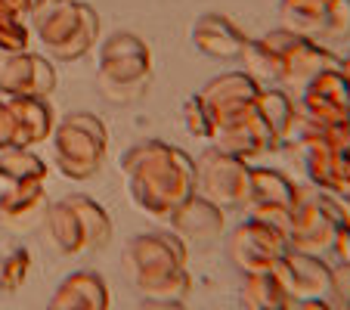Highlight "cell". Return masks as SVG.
<instances>
[{
    "label": "cell",
    "mask_w": 350,
    "mask_h": 310,
    "mask_svg": "<svg viewBox=\"0 0 350 310\" xmlns=\"http://www.w3.org/2000/svg\"><path fill=\"white\" fill-rule=\"evenodd\" d=\"M131 198L143 214L165 220L196 196V159L165 140H143L121 159Z\"/></svg>",
    "instance_id": "1"
},
{
    "label": "cell",
    "mask_w": 350,
    "mask_h": 310,
    "mask_svg": "<svg viewBox=\"0 0 350 310\" xmlns=\"http://www.w3.org/2000/svg\"><path fill=\"white\" fill-rule=\"evenodd\" d=\"M124 267L139 298L186 301L192 292V276L186 270V242L174 230L133 236L124 251Z\"/></svg>",
    "instance_id": "2"
},
{
    "label": "cell",
    "mask_w": 350,
    "mask_h": 310,
    "mask_svg": "<svg viewBox=\"0 0 350 310\" xmlns=\"http://www.w3.org/2000/svg\"><path fill=\"white\" fill-rule=\"evenodd\" d=\"M31 31L44 44L50 60L72 62L93 50L99 38V16L78 0H50L31 13Z\"/></svg>",
    "instance_id": "3"
},
{
    "label": "cell",
    "mask_w": 350,
    "mask_h": 310,
    "mask_svg": "<svg viewBox=\"0 0 350 310\" xmlns=\"http://www.w3.org/2000/svg\"><path fill=\"white\" fill-rule=\"evenodd\" d=\"M347 224L344 202L317 186H297V202L291 208L288 245L291 251H304L313 257L335 255L338 233Z\"/></svg>",
    "instance_id": "4"
},
{
    "label": "cell",
    "mask_w": 350,
    "mask_h": 310,
    "mask_svg": "<svg viewBox=\"0 0 350 310\" xmlns=\"http://www.w3.org/2000/svg\"><path fill=\"white\" fill-rule=\"evenodd\" d=\"M109 152V131L93 112H75L53 131V162L68 180H90L99 174Z\"/></svg>",
    "instance_id": "5"
},
{
    "label": "cell",
    "mask_w": 350,
    "mask_h": 310,
    "mask_svg": "<svg viewBox=\"0 0 350 310\" xmlns=\"http://www.w3.org/2000/svg\"><path fill=\"white\" fill-rule=\"evenodd\" d=\"M99 84L115 99H133L152 78V50L139 34L112 31L99 47Z\"/></svg>",
    "instance_id": "6"
},
{
    "label": "cell",
    "mask_w": 350,
    "mask_h": 310,
    "mask_svg": "<svg viewBox=\"0 0 350 310\" xmlns=\"http://www.w3.org/2000/svg\"><path fill=\"white\" fill-rule=\"evenodd\" d=\"M196 192L220 211H245L252 202V165L220 149L202 152L196 159Z\"/></svg>",
    "instance_id": "7"
},
{
    "label": "cell",
    "mask_w": 350,
    "mask_h": 310,
    "mask_svg": "<svg viewBox=\"0 0 350 310\" xmlns=\"http://www.w3.org/2000/svg\"><path fill=\"white\" fill-rule=\"evenodd\" d=\"M226 248H230L232 264H236L245 276H252V273L276 270L279 261L291 251V245L282 230H276V227H270V224H260V220H254V218H245L242 224L230 233Z\"/></svg>",
    "instance_id": "8"
},
{
    "label": "cell",
    "mask_w": 350,
    "mask_h": 310,
    "mask_svg": "<svg viewBox=\"0 0 350 310\" xmlns=\"http://www.w3.org/2000/svg\"><path fill=\"white\" fill-rule=\"evenodd\" d=\"M264 40L282 56V84H291L297 90H304L319 72L341 66V56L325 50L319 40L301 38L295 31H285L282 25L276 31H267Z\"/></svg>",
    "instance_id": "9"
},
{
    "label": "cell",
    "mask_w": 350,
    "mask_h": 310,
    "mask_svg": "<svg viewBox=\"0 0 350 310\" xmlns=\"http://www.w3.org/2000/svg\"><path fill=\"white\" fill-rule=\"evenodd\" d=\"M297 115H304L323 131L341 127L350 121V81L341 72V66L319 72L310 84L301 90Z\"/></svg>",
    "instance_id": "10"
},
{
    "label": "cell",
    "mask_w": 350,
    "mask_h": 310,
    "mask_svg": "<svg viewBox=\"0 0 350 310\" xmlns=\"http://www.w3.org/2000/svg\"><path fill=\"white\" fill-rule=\"evenodd\" d=\"M214 149L230 152L236 159H258V155H270L273 149H279V137L264 125V118L258 115V109L248 106L242 112H232L226 118H220L214 125Z\"/></svg>",
    "instance_id": "11"
},
{
    "label": "cell",
    "mask_w": 350,
    "mask_h": 310,
    "mask_svg": "<svg viewBox=\"0 0 350 310\" xmlns=\"http://www.w3.org/2000/svg\"><path fill=\"white\" fill-rule=\"evenodd\" d=\"M56 90V68L50 56L16 50V53H0V93L7 99L13 96H38L50 99Z\"/></svg>",
    "instance_id": "12"
},
{
    "label": "cell",
    "mask_w": 350,
    "mask_h": 310,
    "mask_svg": "<svg viewBox=\"0 0 350 310\" xmlns=\"http://www.w3.org/2000/svg\"><path fill=\"white\" fill-rule=\"evenodd\" d=\"M276 276L288 289L291 301H332V264L325 257L288 251L279 261Z\"/></svg>",
    "instance_id": "13"
},
{
    "label": "cell",
    "mask_w": 350,
    "mask_h": 310,
    "mask_svg": "<svg viewBox=\"0 0 350 310\" xmlns=\"http://www.w3.org/2000/svg\"><path fill=\"white\" fill-rule=\"evenodd\" d=\"M189 40L202 56L208 60H242L245 47H248V34L236 25L232 19L220 13H205L198 16L196 25L189 31Z\"/></svg>",
    "instance_id": "14"
},
{
    "label": "cell",
    "mask_w": 350,
    "mask_h": 310,
    "mask_svg": "<svg viewBox=\"0 0 350 310\" xmlns=\"http://www.w3.org/2000/svg\"><path fill=\"white\" fill-rule=\"evenodd\" d=\"M44 233H46L50 248H53L59 257H78V255H87V251H90V239H87L84 220H81L72 196L59 198V202H53L46 208Z\"/></svg>",
    "instance_id": "15"
},
{
    "label": "cell",
    "mask_w": 350,
    "mask_h": 310,
    "mask_svg": "<svg viewBox=\"0 0 350 310\" xmlns=\"http://www.w3.org/2000/svg\"><path fill=\"white\" fill-rule=\"evenodd\" d=\"M258 93H260V84L252 78V75L224 72V75H217L214 81H208V84L198 90V96L205 99V106L211 109V115H214V125H217V121L226 118V115L242 112V109L254 106Z\"/></svg>",
    "instance_id": "16"
},
{
    "label": "cell",
    "mask_w": 350,
    "mask_h": 310,
    "mask_svg": "<svg viewBox=\"0 0 350 310\" xmlns=\"http://www.w3.org/2000/svg\"><path fill=\"white\" fill-rule=\"evenodd\" d=\"M46 208H50V196H46L44 180L10 183L0 192V224L10 230H28L31 224L44 220Z\"/></svg>",
    "instance_id": "17"
},
{
    "label": "cell",
    "mask_w": 350,
    "mask_h": 310,
    "mask_svg": "<svg viewBox=\"0 0 350 310\" xmlns=\"http://www.w3.org/2000/svg\"><path fill=\"white\" fill-rule=\"evenodd\" d=\"M46 310H109V285L93 270H75L56 285Z\"/></svg>",
    "instance_id": "18"
},
{
    "label": "cell",
    "mask_w": 350,
    "mask_h": 310,
    "mask_svg": "<svg viewBox=\"0 0 350 310\" xmlns=\"http://www.w3.org/2000/svg\"><path fill=\"white\" fill-rule=\"evenodd\" d=\"M224 214L217 205H211L208 198L189 196L177 211L167 218V230H174L180 239H196V242H211V239L224 236Z\"/></svg>",
    "instance_id": "19"
},
{
    "label": "cell",
    "mask_w": 350,
    "mask_h": 310,
    "mask_svg": "<svg viewBox=\"0 0 350 310\" xmlns=\"http://www.w3.org/2000/svg\"><path fill=\"white\" fill-rule=\"evenodd\" d=\"M295 152H297V162H301L304 177L310 180V186H317L323 192H335L338 171H341V152L325 140V133L297 143Z\"/></svg>",
    "instance_id": "20"
},
{
    "label": "cell",
    "mask_w": 350,
    "mask_h": 310,
    "mask_svg": "<svg viewBox=\"0 0 350 310\" xmlns=\"http://www.w3.org/2000/svg\"><path fill=\"white\" fill-rule=\"evenodd\" d=\"M16 118V131H19V149H34L38 143L53 137L56 121H53V109L50 99H38V96H13L7 99Z\"/></svg>",
    "instance_id": "21"
},
{
    "label": "cell",
    "mask_w": 350,
    "mask_h": 310,
    "mask_svg": "<svg viewBox=\"0 0 350 310\" xmlns=\"http://www.w3.org/2000/svg\"><path fill=\"white\" fill-rule=\"evenodd\" d=\"M279 19L285 31L319 40L329 31V0H282Z\"/></svg>",
    "instance_id": "22"
},
{
    "label": "cell",
    "mask_w": 350,
    "mask_h": 310,
    "mask_svg": "<svg viewBox=\"0 0 350 310\" xmlns=\"http://www.w3.org/2000/svg\"><path fill=\"white\" fill-rule=\"evenodd\" d=\"M297 202V183L273 168H252V202L248 205H273L291 211Z\"/></svg>",
    "instance_id": "23"
},
{
    "label": "cell",
    "mask_w": 350,
    "mask_h": 310,
    "mask_svg": "<svg viewBox=\"0 0 350 310\" xmlns=\"http://www.w3.org/2000/svg\"><path fill=\"white\" fill-rule=\"evenodd\" d=\"M242 304L245 310H288L295 301H291L288 289L282 285V279L276 276V270H270L245 276Z\"/></svg>",
    "instance_id": "24"
},
{
    "label": "cell",
    "mask_w": 350,
    "mask_h": 310,
    "mask_svg": "<svg viewBox=\"0 0 350 310\" xmlns=\"http://www.w3.org/2000/svg\"><path fill=\"white\" fill-rule=\"evenodd\" d=\"M254 109H258V115L264 118V125L279 137V143H282L285 131H288V125L297 115L295 99L285 90H279V87H260L258 99H254Z\"/></svg>",
    "instance_id": "25"
},
{
    "label": "cell",
    "mask_w": 350,
    "mask_h": 310,
    "mask_svg": "<svg viewBox=\"0 0 350 310\" xmlns=\"http://www.w3.org/2000/svg\"><path fill=\"white\" fill-rule=\"evenodd\" d=\"M242 62H245V75H252L260 87L282 84V56H279L264 38L248 40V47H245V53H242Z\"/></svg>",
    "instance_id": "26"
},
{
    "label": "cell",
    "mask_w": 350,
    "mask_h": 310,
    "mask_svg": "<svg viewBox=\"0 0 350 310\" xmlns=\"http://www.w3.org/2000/svg\"><path fill=\"white\" fill-rule=\"evenodd\" d=\"M0 180L7 183H31L46 180V162L31 149H3L0 152Z\"/></svg>",
    "instance_id": "27"
},
{
    "label": "cell",
    "mask_w": 350,
    "mask_h": 310,
    "mask_svg": "<svg viewBox=\"0 0 350 310\" xmlns=\"http://www.w3.org/2000/svg\"><path fill=\"white\" fill-rule=\"evenodd\" d=\"M72 202H75V208H78L81 220H84L87 239H90V251L106 248L109 239H112V218H109V211L99 202H93L90 196H81V192H75Z\"/></svg>",
    "instance_id": "28"
},
{
    "label": "cell",
    "mask_w": 350,
    "mask_h": 310,
    "mask_svg": "<svg viewBox=\"0 0 350 310\" xmlns=\"http://www.w3.org/2000/svg\"><path fill=\"white\" fill-rule=\"evenodd\" d=\"M28 273H31V251L25 245H13L0 255V292H19L28 283Z\"/></svg>",
    "instance_id": "29"
},
{
    "label": "cell",
    "mask_w": 350,
    "mask_h": 310,
    "mask_svg": "<svg viewBox=\"0 0 350 310\" xmlns=\"http://www.w3.org/2000/svg\"><path fill=\"white\" fill-rule=\"evenodd\" d=\"M16 50H28L25 19L0 10V53H16Z\"/></svg>",
    "instance_id": "30"
},
{
    "label": "cell",
    "mask_w": 350,
    "mask_h": 310,
    "mask_svg": "<svg viewBox=\"0 0 350 310\" xmlns=\"http://www.w3.org/2000/svg\"><path fill=\"white\" fill-rule=\"evenodd\" d=\"M183 121H186V127H189L192 137H202V140H211L214 137V115H211V109L205 106V99L198 96V93L186 99Z\"/></svg>",
    "instance_id": "31"
},
{
    "label": "cell",
    "mask_w": 350,
    "mask_h": 310,
    "mask_svg": "<svg viewBox=\"0 0 350 310\" xmlns=\"http://www.w3.org/2000/svg\"><path fill=\"white\" fill-rule=\"evenodd\" d=\"M350 38V0H329V31L325 40Z\"/></svg>",
    "instance_id": "32"
},
{
    "label": "cell",
    "mask_w": 350,
    "mask_h": 310,
    "mask_svg": "<svg viewBox=\"0 0 350 310\" xmlns=\"http://www.w3.org/2000/svg\"><path fill=\"white\" fill-rule=\"evenodd\" d=\"M3 149H19V131L7 99H0V152Z\"/></svg>",
    "instance_id": "33"
},
{
    "label": "cell",
    "mask_w": 350,
    "mask_h": 310,
    "mask_svg": "<svg viewBox=\"0 0 350 310\" xmlns=\"http://www.w3.org/2000/svg\"><path fill=\"white\" fill-rule=\"evenodd\" d=\"M332 301L350 304V264H338L332 267Z\"/></svg>",
    "instance_id": "34"
},
{
    "label": "cell",
    "mask_w": 350,
    "mask_h": 310,
    "mask_svg": "<svg viewBox=\"0 0 350 310\" xmlns=\"http://www.w3.org/2000/svg\"><path fill=\"white\" fill-rule=\"evenodd\" d=\"M332 196H338L341 202H350V159H344V155H341V171H338V183Z\"/></svg>",
    "instance_id": "35"
},
{
    "label": "cell",
    "mask_w": 350,
    "mask_h": 310,
    "mask_svg": "<svg viewBox=\"0 0 350 310\" xmlns=\"http://www.w3.org/2000/svg\"><path fill=\"white\" fill-rule=\"evenodd\" d=\"M335 255L341 257V264H350V224H344V230L338 233V242H335Z\"/></svg>",
    "instance_id": "36"
},
{
    "label": "cell",
    "mask_w": 350,
    "mask_h": 310,
    "mask_svg": "<svg viewBox=\"0 0 350 310\" xmlns=\"http://www.w3.org/2000/svg\"><path fill=\"white\" fill-rule=\"evenodd\" d=\"M0 10H7V13H16V16H31V10H34V3L31 0H0Z\"/></svg>",
    "instance_id": "37"
},
{
    "label": "cell",
    "mask_w": 350,
    "mask_h": 310,
    "mask_svg": "<svg viewBox=\"0 0 350 310\" xmlns=\"http://www.w3.org/2000/svg\"><path fill=\"white\" fill-rule=\"evenodd\" d=\"M137 310H186L183 301H155V298H143Z\"/></svg>",
    "instance_id": "38"
},
{
    "label": "cell",
    "mask_w": 350,
    "mask_h": 310,
    "mask_svg": "<svg viewBox=\"0 0 350 310\" xmlns=\"http://www.w3.org/2000/svg\"><path fill=\"white\" fill-rule=\"evenodd\" d=\"M291 310H335L332 301H295Z\"/></svg>",
    "instance_id": "39"
},
{
    "label": "cell",
    "mask_w": 350,
    "mask_h": 310,
    "mask_svg": "<svg viewBox=\"0 0 350 310\" xmlns=\"http://www.w3.org/2000/svg\"><path fill=\"white\" fill-rule=\"evenodd\" d=\"M341 72L347 75V81H350V50H347V56H341Z\"/></svg>",
    "instance_id": "40"
},
{
    "label": "cell",
    "mask_w": 350,
    "mask_h": 310,
    "mask_svg": "<svg viewBox=\"0 0 350 310\" xmlns=\"http://www.w3.org/2000/svg\"><path fill=\"white\" fill-rule=\"evenodd\" d=\"M344 211H347V224H350V202H344Z\"/></svg>",
    "instance_id": "41"
},
{
    "label": "cell",
    "mask_w": 350,
    "mask_h": 310,
    "mask_svg": "<svg viewBox=\"0 0 350 310\" xmlns=\"http://www.w3.org/2000/svg\"><path fill=\"white\" fill-rule=\"evenodd\" d=\"M31 3H34V7H40V3H46V0H31ZM31 13H34V10H31Z\"/></svg>",
    "instance_id": "42"
},
{
    "label": "cell",
    "mask_w": 350,
    "mask_h": 310,
    "mask_svg": "<svg viewBox=\"0 0 350 310\" xmlns=\"http://www.w3.org/2000/svg\"><path fill=\"white\" fill-rule=\"evenodd\" d=\"M344 310H350V304H347V307H344Z\"/></svg>",
    "instance_id": "43"
},
{
    "label": "cell",
    "mask_w": 350,
    "mask_h": 310,
    "mask_svg": "<svg viewBox=\"0 0 350 310\" xmlns=\"http://www.w3.org/2000/svg\"><path fill=\"white\" fill-rule=\"evenodd\" d=\"M46 3H50V0H46Z\"/></svg>",
    "instance_id": "44"
},
{
    "label": "cell",
    "mask_w": 350,
    "mask_h": 310,
    "mask_svg": "<svg viewBox=\"0 0 350 310\" xmlns=\"http://www.w3.org/2000/svg\"><path fill=\"white\" fill-rule=\"evenodd\" d=\"M347 125H350V121H347Z\"/></svg>",
    "instance_id": "45"
},
{
    "label": "cell",
    "mask_w": 350,
    "mask_h": 310,
    "mask_svg": "<svg viewBox=\"0 0 350 310\" xmlns=\"http://www.w3.org/2000/svg\"><path fill=\"white\" fill-rule=\"evenodd\" d=\"M288 310H291V307H288Z\"/></svg>",
    "instance_id": "46"
}]
</instances>
